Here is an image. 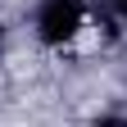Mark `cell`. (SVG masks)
I'll list each match as a JSON object with an SVG mask.
<instances>
[{
	"instance_id": "obj_2",
	"label": "cell",
	"mask_w": 127,
	"mask_h": 127,
	"mask_svg": "<svg viewBox=\"0 0 127 127\" xmlns=\"http://www.w3.org/2000/svg\"><path fill=\"white\" fill-rule=\"evenodd\" d=\"M91 127H127V118H118V114H104V118H95Z\"/></svg>"
},
{
	"instance_id": "obj_3",
	"label": "cell",
	"mask_w": 127,
	"mask_h": 127,
	"mask_svg": "<svg viewBox=\"0 0 127 127\" xmlns=\"http://www.w3.org/2000/svg\"><path fill=\"white\" fill-rule=\"evenodd\" d=\"M114 14L123 18V27H127V0H114Z\"/></svg>"
},
{
	"instance_id": "obj_4",
	"label": "cell",
	"mask_w": 127,
	"mask_h": 127,
	"mask_svg": "<svg viewBox=\"0 0 127 127\" xmlns=\"http://www.w3.org/2000/svg\"><path fill=\"white\" fill-rule=\"evenodd\" d=\"M0 50H5V23H0Z\"/></svg>"
},
{
	"instance_id": "obj_1",
	"label": "cell",
	"mask_w": 127,
	"mask_h": 127,
	"mask_svg": "<svg viewBox=\"0 0 127 127\" xmlns=\"http://www.w3.org/2000/svg\"><path fill=\"white\" fill-rule=\"evenodd\" d=\"M82 18H86V5L82 0H45L36 9V36L45 45H64L82 32Z\"/></svg>"
}]
</instances>
